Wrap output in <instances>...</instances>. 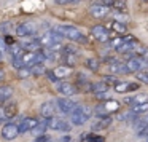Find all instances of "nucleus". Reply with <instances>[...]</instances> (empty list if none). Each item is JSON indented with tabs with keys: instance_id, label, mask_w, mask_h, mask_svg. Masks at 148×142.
Segmentation results:
<instances>
[{
	"instance_id": "nucleus-12",
	"label": "nucleus",
	"mask_w": 148,
	"mask_h": 142,
	"mask_svg": "<svg viewBox=\"0 0 148 142\" xmlns=\"http://www.w3.org/2000/svg\"><path fill=\"white\" fill-rule=\"evenodd\" d=\"M38 120L37 118H24L23 121L19 123V131L21 132H27V131H32L37 125H38Z\"/></svg>"
},
{
	"instance_id": "nucleus-44",
	"label": "nucleus",
	"mask_w": 148,
	"mask_h": 142,
	"mask_svg": "<svg viewBox=\"0 0 148 142\" xmlns=\"http://www.w3.org/2000/svg\"><path fill=\"white\" fill-rule=\"evenodd\" d=\"M2 56H3V53H0V62H2Z\"/></svg>"
},
{
	"instance_id": "nucleus-13",
	"label": "nucleus",
	"mask_w": 148,
	"mask_h": 142,
	"mask_svg": "<svg viewBox=\"0 0 148 142\" xmlns=\"http://www.w3.org/2000/svg\"><path fill=\"white\" fill-rule=\"evenodd\" d=\"M58 91L64 96H73V94L78 93V90L75 88V85H70V83H59L58 85Z\"/></svg>"
},
{
	"instance_id": "nucleus-24",
	"label": "nucleus",
	"mask_w": 148,
	"mask_h": 142,
	"mask_svg": "<svg viewBox=\"0 0 148 142\" xmlns=\"http://www.w3.org/2000/svg\"><path fill=\"white\" fill-rule=\"evenodd\" d=\"M112 29L115 30V32L118 34H124L126 30H127V27H126L124 23H119V21H113L112 23Z\"/></svg>"
},
{
	"instance_id": "nucleus-31",
	"label": "nucleus",
	"mask_w": 148,
	"mask_h": 142,
	"mask_svg": "<svg viewBox=\"0 0 148 142\" xmlns=\"http://www.w3.org/2000/svg\"><path fill=\"white\" fill-rule=\"evenodd\" d=\"M11 65H13L14 69H21V67H24V61H23V56H18V58H13V61H11Z\"/></svg>"
},
{
	"instance_id": "nucleus-38",
	"label": "nucleus",
	"mask_w": 148,
	"mask_h": 142,
	"mask_svg": "<svg viewBox=\"0 0 148 142\" xmlns=\"http://www.w3.org/2000/svg\"><path fill=\"white\" fill-rule=\"evenodd\" d=\"M49 139H51L49 136H46V134H42V136H37V139H35V141H37V142H48Z\"/></svg>"
},
{
	"instance_id": "nucleus-26",
	"label": "nucleus",
	"mask_w": 148,
	"mask_h": 142,
	"mask_svg": "<svg viewBox=\"0 0 148 142\" xmlns=\"http://www.w3.org/2000/svg\"><path fill=\"white\" fill-rule=\"evenodd\" d=\"M32 75H43V74H46V69H45V65H43V62H40V64H35V65H32Z\"/></svg>"
},
{
	"instance_id": "nucleus-22",
	"label": "nucleus",
	"mask_w": 148,
	"mask_h": 142,
	"mask_svg": "<svg viewBox=\"0 0 148 142\" xmlns=\"http://www.w3.org/2000/svg\"><path fill=\"white\" fill-rule=\"evenodd\" d=\"M131 110L135 115H143V113H147L148 112V101L147 102H142V104H137V105H132Z\"/></svg>"
},
{
	"instance_id": "nucleus-19",
	"label": "nucleus",
	"mask_w": 148,
	"mask_h": 142,
	"mask_svg": "<svg viewBox=\"0 0 148 142\" xmlns=\"http://www.w3.org/2000/svg\"><path fill=\"white\" fill-rule=\"evenodd\" d=\"M3 112H5V118L7 120H11L18 115V105L14 104H10V105H5L3 107Z\"/></svg>"
},
{
	"instance_id": "nucleus-5",
	"label": "nucleus",
	"mask_w": 148,
	"mask_h": 142,
	"mask_svg": "<svg viewBox=\"0 0 148 142\" xmlns=\"http://www.w3.org/2000/svg\"><path fill=\"white\" fill-rule=\"evenodd\" d=\"M48 120V126L49 129H54V131H70L72 129V123L65 121V120L62 118H54V116H51V118H46Z\"/></svg>"
},
{
	"instance_id": "nucleus-9",
	"label": "nucleus",
	"mask_w": 148,
	"mask_h": 142,
	"mask_svg": "<svg viewBox=\"0 0 148 142\" xmlns=\"http://www.w3.org/2000/svg\"><path fill=\"white\" fill-rule=\"evenodd\" d=\"M56 107H58V104H56L54 101H46V102H43L42 107H40V113H42L43 118H51V116H54Z\"/></svg>"
},
{
	"instance_id": "nucleus-18",
	"label": "nucleus",
	"mask_w": 148,
	"mask_h": 142,
	"mask_svg": "<svg viewBox=\"0 0 148 142\" xmlns=\"http://www.w3.org/2000/svg\"><path fill=\"white\" fill-rule=\"evenodd\" d=\"M54 74L59 80H64V78H67L69 75L72 74V69L69 67V65H59V67L54 69Z\"/></svg>"
},
{
	"instance_id": "nucleus-30",
	"label": "nucleus",
	"mask_w": 148,
	"mask_h": 142,
	"mask_svg": "<svg viewBox=\"0 0 148 142\" xmlns=\"http://www.w3.org/2000/svg\"><path fill=\"white\" fill-rule=\"evenodd\" d=\"M113 19L115 21H119V23H126V21L129 19V16L126 13H119V11H115V13H112Z\"/></svg>"
},
{
	"instance_id": "nucleus-4",
	"label": "nucleus",
	"mask_w": 148,
	"mask_h": 142,
	"mask_svg": "<svg viewBox=\"0 0 148 142\" xmlns=\"http://www.w3.org/2000/svg\"><path fill=\"white\" fill-rule=\"evenodd\" d=\"M37 34V26L35 23H30V21H27V23H23L19 24V26L16 27V35L18 37H32Z\"/></svg>"
},
{
	"instance_id": "nucleus-27",
	"label": "nucleus",
	"mask_w": 148,
	"mask_h": 142,
	"mask_svg": "<svg viewBox=\"0 0 148 142\" xmlns=\"http://www.w3.org/2000/svg\"><path fill=\"white\" fill-rule=\"evenodd\" d=\"M135 78H137L138 81H142V83L148 85V72H147V70H138V72H135Z\"/></svg>"
},
{
	"instance_id": "nucleus-6",
	"label": "nucleus",
	"mask_w": 148,
	"mask_h": 142,
	"mask_svg": "<svg viewBox=\"0 0 148 142\" xmlns=\"http://www.w3.org/2000/svg\"><path fill=\"white\" fill-rule=\"evenodd\" d=\"M19 125H16V123H7V125L3 126V129H2V137L5 139V141H13V139L18 137V134H19Z\"/></svg>"
},
{
	"instance_id": "nucleus-1",
	"label": "nucleus",
	"mask_w": 148,
	"mask_h": 142,
	"mask_svg": "<svg viewBox=\"0 0 148 142\" xmlns=\"http://www.w3.org/2000/svg\"><path fill=\"white\" fill-rule=\"evenodd\" d=\"M53 30H56L58 34H61L62 37L72 40V42H77V43H84V42H86V35H84L80 29H77V27H73V26L61 24V26L53 27Z\"/></svg>"
},
{
	"instance_id": "nucleus-43",
	"label": "nucleus",
	"mask_w": 148,
	"mask_h": 142,
	"mask_svg": "<svg viewBox=\"0 0 148 142\" xmlns=\"http://www.w3.org/2000/svg\"><path fill=\"white\" fill-rule=\"evenodd\" d=\"M3 78H5V70L3 69H0V81L3 80Z\"/></svg>"
},
{
	"instance_id": "nucleus-35",
	"label": "nucleus",
	"mask_w": 148,
	"mask_h": 142,
	"mask_svg": "<svg viewBox=\"0 0 148 142\" xmlns=\"http://www.w3.org/2000/svg\"><path fill=\"white\" fill-rule=\"evenodd\" d=\"M88 141H89V142H103V137H102V136L89 134V136H88Z\"/></svg>"
},
{
	"instance_id": "nucleus-8",
	"label": "nucleus",
	"mask_w": 148,
	"mask_h": 142,
	"mask_svg": "<svg viewBox=\"0 0 148 142\" xmlns=\"http://www.w3.org/2000/svg\"><path fill=\"white\" fill-rule=\"evenodd\" d=\"M89 13H91V16H94V18H105L110 14V7L102 5V3H96L89 8Z\"/></svg>"
},
{
	"instance_id": "nucleus-21",
	"label": "nucleus",
	"mask_w": 148,
	"mask_h": 142,
	"mask_svg": "<svg viewBox=\"0 0 148 142\" xmlns=\"http://www.w3.org/2000/svg\"><path fill=\"white\" fill-rule=\"evenodd\" d=\"M48 128H49V126H48V120L45 118L42 123H38V125H37L35 128L32 129V134H34V136H42V134H45V131H46Z\"/></svg>"
},
{
	"instance_id": "nucleus-17",
	"label": "nucleus",
	"mask_w": 148,
	"mask_h": 142,
	"mask_svg": "<svg viewBox=\"0 0 148 142\" xmlns=\"http://www.w3.org/2000/svg\"><path fill=\"white\" fill-rule=\"evenodd\" d=\"M89 91L94 94L97 93H103V91H110V85L107 81H99V83H94V85H89Z\"/></svg>"
},
{
	"instance_id": "nucleus-32",
	"label": "nucleus",
	"mask_w": 148,
	"mask_h": 142,
	"mask_svg": "<svg viewBox=\"0 0 148 142\" xmlns=\"http://www.w3.org/2000/svg\"><path fill=\"white\" fill-rule=\"evenodd\" d=\"M103 81H107V83L110 85V86H115V85L119 83V80L115 77V74L113 75H107V77H103Z\"/></svg>"
},
{
	"instance_id": "nucleus-33",
	"label": "nucleus",
	"mask_w": 148,
	"mask_h": 142,
	"mask_svg": "<svg viewBox=\"0 0 148 142\" xmlns=\"http://www.w3.org/2000/svg\"><path fill=\"white\" fill-rule=\"evenodd\" d=\"M80 0H54L56 5H72V3H78Z\"/></svg>"
},
{
	"instance_id": "nucleus-14",
	"label": "nucleus",
	"mask_w": 148,
	"mask_h": 142,
	"mask_svg": "<svg viewBox=\"0 0 148 142\" xmlns=\"http://www.w3.org/2000/svg\"><path fill=\"white\" fill-rule=\"evenodd\" d=\"M108 70H110V74H115V75L116 74H131L129 69H127V65H126L124 62H121V61L115 62V64H110Z\"/></svg>"
},
{
	"instance_id": "nucleus-37",
	"label": "nucleus",
	"mask_w": 148,
	"mask_h": 142,
	"mask_svg": "<svg viewBox=\"0 0 148 142\" xmlns=\"http://www.w3.org/2000/svg\"><path fill=\"white\" fill-rule=\"evenodd\" d=\"M119 61V59L118 58H113V56H107V58H105V64H115V62H118Z\"/></svg>"
},
{
	"instance_id": "nucleus-41",
	"label": "nucleus",
	"mask_w": 148,
	"mask_h": 142,
	"mask_svg": "<svg viewBox=\"0 0 148 142\" xmlns=\"http://www.w3.org/2000/svg\"><path fill=\"white\" fill-rule=\"evenodd\" d=\"M77 80L80 81V83H88V78L84 77L83 74H78V77H77Z\"/></svg>"
},
{
	"instance_id": "nucleus-23",
	"label": "nucleus",
	"mask_w": 148,
	"mask_h": 142,
	"mask_svg": "<svg viewBox=\"0 0 148 142\" xmlns=\"http://www.w3.org/2000/svg\"><path fill=\"white\" fill-rule=\"evenodd\" d=\"M16 75H18V78H27V77L32 75V69H30L29 65H24V67H21L16 70Z\"/></svg>"
},
{
	"instance_id": "nucleus-39",
	"label": "nucleus",
	"mask_w": 148,
	"mask_h": 142,
	"mask_svg": "<svg viewBox=\"0 0 148 142\" xmlns=\"http://www.w3.org/2000/svg\"><path fill=\"white\" fill-rule=\"evenodd\" d=\"M94 96H96L97 99H100V101H105V97H108V91H103V93H97V94H94Z\"/></svg>"
},
{
	"instance_id": "nucleus-7",
	"label": "nucleus",
	"mask_w": 148,
	"mask_h": 142,
	"mask_svg": "<svg viewBox=\"0 0 148 142\" xmlns=\"http://www.w3.org/2000/svg\"><path fill=\"white\" fill-rule=\"evenodd\" d=\"M56 104H58L59 112L65 113V115L72 113L75 109H77V105H78V104L75 102L73 99H58V101H56Z\"/></svg>"
},
{
	"instance_id": "nucleus-3",
	"label": "nucleus",
	"mask_w": 148,
	"mask_h": 142,
	"mask_svg": "<svg viewBox=\"0 0 148 142\" xmlns=\"http://www.w3.org/2000/svg\"><path fill=\"white\" fill-rule=\"evenodd\" d=\"M126 65H127L129 72H138V70H143V67L148 65V61L143 58V56H132L126 61Z\"/></svg>"
},
{
	"instance_id": "nucleus-36",
	"label": "nucleus",
	"mask_w": 148,
	"mask_h": 142,
	"mask_svg": "<svg viewBox=\"0 0 148 142\" xmlns=\"http://www.w3.org/2000/svg\"><path fill=\"white\" fill-rule=\"evenodd\" d=\"M0 53H8V45L5 43V40L0 37Z\"/></svg>"
},
{
	"instance_id": "nucleus-46",
	"label": "nucleus",
	"mask_w": 148,
	"mask_h": 142,
	"mask_svg": "<svg viewBox=\"0 0 148 142\" xmlns=\"http://www.w3.org/2000/svg\"><path fill=\"white\" fill-rule=\"evenodd\" d=\"M34 142H37V141H34Z\"/></svg>"
},
{
	"instance_id": "nucleus-20",
	"label": "nucleus",
	"mask_w": 148,
	"mask_h": 142,
	"mask_svg": "<svg viewBox=\"0 0 148 142\" xmlns=\"http://www.w3.org/2000/svg\"><path fill=\"white\" fill-rule=\"evenodd\" d=\"M148 97L145 94H138V96H134V97H126L124 102L129 104V105H137V104H142V102H147Z\"/></svg>"
},
{
	"instance_id": "nucleus-25",
	"label": "nucleus",
	"mask_w": 148,
	"mask_h": 142,
	"mask_svg": "<svg viewBox=\"0 0 148 142\" xmlns=\"http://www.w3.org/2000/svg\"><path fill=\"white\" fill-rule=\"evenodd\" d=\"M84 64H86V67L89 69V70H92V72L99 70V61H97V59H94V58L86 59V61H84Z\"/></svg>"
},
{
	"instance_id": "nucleus-34",
	"label": "nucleus",
	"mask_w": 148,
	"mask_h": 142,
	"mask_svg": "<svg viewBox=\"0 0 148 142\" xmlns=\"http://www.w3.org/2000/svg\"><path fill=\"white\" fill-rule=\"evenodd\" d=\"M115 5L116 8H119V11H126V2L124 0H115Z\"/></svg>"
},
{
	"instance_id": "nucleus-28",
	"label": "nucleus",
	"mask_w": 148,
	"mask_h": 142,
	"mask_svg": "<svg viewBox=\"0 0 148 142\" xmlns=\"http://www.w3.org/2000/svg\"><path fill=\"white\" fill-rule=\"evenodd\" d=\"M105 107H107V110H108V113H112V112H115V110H118L119 104L116 102V101L107 99V102H105Z\"/></svg>"
},
{
	"instance_id": "nucleus-29",
	"label": "nucleus",
	"mask_w": 148,
	"mask_h": 142,
	"mask_svg": "<svg viewBox=\"0 0 148 142\" xmlns=\"http://www.w3.org/2000/svg\"><path fill=\"white\" fill-rule=\"evenodd\" d=\"M64 61L69 67H73L77 64V54H64Z\"/></svg>"
},
{
	"instance_id": "nucleus-45",
	"label": "nucleus",
	"mask_w": 148,
	"mask_h": 142,
	"mask_svg": "<svg viewBox=\"0 0 148 142\" xmlns=\"http://www.w3.org/2000/svg\"><path fill=\"white\" fill-rule=\"evenodd\" d=\"M142 142H148V137H147V139H145V141H142Z\"/></svg>"
},
{
	"instance_id": "nucleus-2",
	"label": "nucleus",
	"mask_w": 148,
	"mask_h": 142,
	"mask_svg": "<svg viewBox=\"0 0 148 142\" xmlns=\"http://www.w3.org/2000/svg\"><path fill=\"white\" fill-rule=\"evenodd\" d=\"M92 112H94V110L91 109V107H88V105H80V104H78L77 109H75L73 112L70 113V123H72L73 126H81V125H84V123H86L88 120L91 118Z\"/></svg>"
},
{
	"instance_id": "nucleus-15",
	"label": "nucleus",
	"mask_w": 148,
	"mask_h": 142,
	"mask_svg": "<svg viewBox=\"0 0 148 142\" xmlns=\"http://www.w3.org/2000/svg\"><path fill=\"white\" fill-rule=\"evenodd\" d=\"M11 96H13V88L10 85H2L0 86V104L8 101Z\"/></svg>"
},
{
	"instance_id": "nucleus-40",
	"label": "nucleus",
	"mask_w": 148,
	"mask_h": 142,
	"mask_svg": "<svg viewBox=\"0 0 148 142\" xmlns=\"http://www.w3.org/2000/svg\"><path fill=\"white\" fill-rule=\"evenodd\" d=\"M99 3L107 5V7H112V5L115 3V0H99Z\"/></svg>"
},
{
	"instance_id": "nucleus-16",
	"label": "nucleus",
	"mask_w": 148,
	"mask_h": 142,
	"mask_svg": "<svg viewBox=\"0 0 148 142\" xmlns=\"http://www.w3.org/2000/svg\"><path fill=\"white\" fill-rule=\"evenodd\" d=\"M112 125V118L110 116H102L99 121H96L92 125V131H100V129H105Z\"/></svg>"
},
{
	"instance_id": "nucleus-11",
	"label": "nucleus",
	"mask_w": 148,
	"mask_h": 142,
	"mask_svg": "<svg viewBox=\"0 0 148 142\" xmlns=\"http://www.w3.org/2000/svg\"><path fill=\"white\" fill-rule=\"evenodd\" d=\"M140 88L138 83H132V81H119L118 85H115L116 93H131V91H137Z\"/></svg>"
},
{
	"instance_id": "nucleus-10",
	"label": "nucleus",
	"mask_w": 148,
	"mask_h": 142,
	"mask_svg": "<svg viewBox=\"0 0 148 142\" xmlns=\"http://www.w3.org/2000/svg\"><path fill=\"white\" fill-rule=\"evenodd\" d=\"M91 34H92V37L97 39L99 42H110L108 30H107V27H103V26H94L92 29H91Z\"/></svg>"
},
{
	"instance_id": "nucleus-42",
	"label": "nucleus",
	"mask_w": 148,
	"mask_h": 142,
	"mask_svg": "<svg viewBox=\"0 0 148 142\" xmlns=\"http://www.w3.org/2000/svg\"><path fill=\"white\" fill-rule=\"evenodd\" d=\"M8 24H2V26H0V30H5V32H8Z\"/></svg>"
}]
</instances>
